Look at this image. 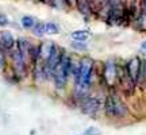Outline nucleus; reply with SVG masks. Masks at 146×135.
<instances>
[{"instance_id": "8", "label": "nucleus", "mask_w": 146, "mask_h": 135, "mask_svg": "<svg viewBox=\"0 0 146 135\" xmlns=\"http://www.w3.org/2000/svg\"><path fill=\"white\" fill-rule=\"evenodd\" d=\"M118 72H116V66L112 61H107L104 65V70H103V78H104V83L108 87H112L116 80Z\"/></svg>"}, {"instance_id": "2", "label": "nucleus", "mask_w": 146, "mask_h": 135, "mask_svg": "<svg viewBox=\"0 0 146 135\" xmlns=\"http://www.w3.org/2000/svg\"><path fill=\"white\" fill-rule=\"evenodd\" d=\"M70 70H72V60L66 53H64L61 61L58 62V65L54 69V73H53V81H54V85L57 89H62L66 85Z\"/></svg>"}, {"instance_id": "1", "label": "nucleus", "mask_w": 146, "mask_h": 135, "mask_svg": "<svg viewBox=\"0 0 146 135\" xmlns=\"http://www.w3.org/2000/svg\"><path fill=\"white\" fill-rule=\"evenodd\" d=\"M92 72H94V61L89 57H83L77 69L74 70V83L77 91L84 92L88 89L92 80Z\"/></svg>"}, {"instance_id": "17", "label": "nucleus", "mask_w": 146, "mask_h": 135, "mask_svg": "<svg viewBox=\"0 0 146 135\" xmlns=\"http://www.w3.org/2000/svg\"><path fill=\"white\" fill-rule=\"evenodd\" d=\"M73 47L77 49V50H87V45H84L83 42H78V41H74Z\"/></svg>"}, {"instance_id": "16", "label": "nucleus", "mask_w": 146, "mask_h": 135, "mask_svg": "<svg viewBox=\"0 0 146 135\" xmlns=\"http://www.w3.org/2000/svg\"><path fill=\"white\" fill-rule=\"evenodd\" d=\"M84 135H100V131L96 128V127H89L85 130Z\"/></svg>"}, {"instance_id": "4", "label": "nucleus", "mask_w": 146, "mask_h": 135, "mask_svg": "<svg viewBox=\"0 0 146 135\" xmlns=\"http://www.w3.org/2000/svg\"><path fill=\"white\" fill-rule=\"evenodd\" d=\"M141 68H142V64H141V61H139L138 57L131 58L130 61L127 62V65H126L127 76H129V78L131 80L133 84L138 83V80L141 77Z\"/></svg>"}, {"instance_id": "14", "label": "nucleus", "mask_w": 146, "mask_h": 135, "mask_svg": "<svg viewBox=\"0 0 146 135\" xmlns=\"http://www.w3.org/2000/svg\"><path fill=\"white\" fill-rule=\"evenodd\" d=\"M4 50L0 47V72L5 68V56H4Z\"/></svg>"}, {"instance_id": "13", "label": "nucleus", "mask_w": 146, "mask_h": 135, "mask_svg": "<svg viewBox=\"0 0 146 135\" xmlns=\"http://www.w3.org/2000/svg\"><path fill=\"white\" fill-rule=\"evenodd\" d=\"M58 26L56 23H53V22H47L45 23V31L46 34H50V35H54V34H58Z\"/></svg>"}, {"instance_id": "5", "label": "nucleus", "mask_w": 146, "mask_h": 135, "mask_svg": "<svg viewBox=\"0 0 146 135\" xmlns=\"http://www.w3.org/2000/svg\"><path fill=\"white\" fill-rule=\"evenodd\" d=\"M12 62H14V69H15L16 74L23 77L27 70V60L22 56V53L16 47L12 50Z\"/></svg>"}, {"instance_id": "3", "label": "nucleus", "mask_w": 146, "mask_h": 135, "mask_svg": "<svg viewBox=\"0 0 146 135\" xmlns=\"http://www.w3.org/2000/svg\"><path fill=\"white\" fill-rule=\"evenodd\" d=\"M104 111L108 116L119 119V118H123V116L127 114V107H126V104L123 103L118 96L110 95V96L106 97Z\"/></svg>"}, {"instance_id": "18", "label": "nucleus", "mask_w": 146, "mask_h": 135, "mask_svg": "<svg viewBox=\"0 0 146 135\" xmlns=\"http://www.w3.org/2000/svg\"><path fill=\"white\" fill-rule=\"evenodd\" d=\"M141 77L146 81V60L142 62V68H141Z\"/></svg>"}, {"instance_id": "11", "label": "nucleus", "mask_w": 146, "mask_h": 135, "mask_svg": "<svg viewBox=\"0 0 146 135\" xmlns=\"http://www.w3.org/2000/svg\"><path fill=\"white\" fill-rule=\"evenodd\" d=\"M73 41H78V42H84L87 41L89 38V32L87 30H76V31H73L70 34Z\"/></svg>"}, {"instance_id": "19", "label": "nucleus", "mask_w": 146, "mask_h": 135, "mask_svg": "<svg viewBox=\"0 0 146 135\" xmlns=\"http://www.w3.org/2000/svg\"><path fill=\"white\" fill-rule=\"evenodd\" d=\"M141 49L143 50V52H146V42H143V43L141 45Z\"/></svg>"}, {"instance_id": "12", "label": "nucleus", "mask_w": 146, "mask_h": 135, "mask_svg": "<svg viewBox=\"0 0 146 135\" xmlns=\"http://www.w3.org/2000/svg\"><path fill=\"white\" fill-rule=\"evenodd\" d=\"M33 32H34L35 36H43L46 34V31H45V23L43 22H36L35 26L33 27Z\"/></svg>"}, {"instance_id": "7", "label": "nucleus", "mask_w": 146, "mask_h": 135, "mask_svg": "<svg viewBox=\"0 0 146 135\" xmlns=\"http://www.w3.org/2000/svg\"><path fill=\"white\" fill-rule=\"evenodd\" d=\"M16 46V41L11 31H0V47L4 52H12Z\"/></svg>"}, {"instance_id": "6", "label": "nucleus", "mask_w": 146, "mask_h": 135, "mask_svg": "<svg viewBox=\"0 0 146 135\" xmlns=\"http://www.w3.org/2000/svg\"><path fill=\"white\" fill-rule=\"evenodd\" d=\"M102 101L98 97H87L81 103V111L87 115H95L100 109Z\"/></svg>"}, {"instance_id": "15", "label": "nucleus", "mask_w": 146, "mask_h": 135, "mask_svg": "<svg viewBox=\"0 0 146 135\" xmlns=\"http://www.w3.org/2000/svg\"><path fill=\"white\" fill-rule=\"evenodd\" d=\"M8 23H10V21H8V16L5 15V14H0V26L5 27V26H8Z\"/></svg>"}, {"instance_id": "9", "label": "nucleus", "mask_w": 146, "mask_h": 135, "mask_svg": "<svg viewBox=\"0 0 146 135\" xmlns=\"http://www.w3.org/2000/svg\"><path fill=\"white\" fill-rule=\"evenodd\" d=\"M76 3H77V8L78 11L83 14L84 16H88L91 15V12H92V7H91V3H89V0H76Z\"/></svg>"}, {"instance_id": "10", "label": "nucleus", "mask_w": 146, "mask_h": 135, "mask_svg": "<svg viewBox=\"0 0 146 135\" xmlns=\"http://www.w3.org/2000/svg\"><path fill=\"white\" fill-rule=\"evenodd\" d=\"M35 18H33V16L30 15H25V16H22V19H21V24L23 28H26V30H33V27L35 26Z\"/></svg>"}]
</instances>
